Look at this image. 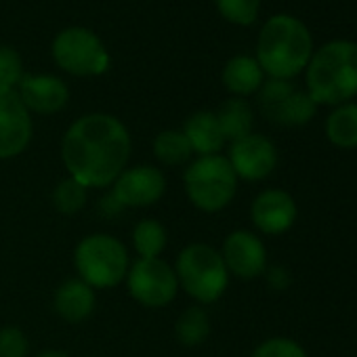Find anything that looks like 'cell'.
<instances>
[{
  "mask_svg": "<svg viewBox=\"0 0 357 357\" xmlns=\"http://www.w3.org/2000/svg\"><path fill=\"white\" fill-rule=\"evenodd\" d=\"M250 357H307V351L288 336H273L263 340Z\"/></svg>",
  "mask_w": 357,
  "mask_h": 357,
  "instance_id": "cell-27",
  "label": "cell"
},
{
  "mask_svg": "<svg viewBox=\"0 0 357 357\" xmlns=\"http://www.w3.org/2000/svg\"><path fill=\"white\" fill-rule=\"evenodd\" d=\"M296 86L292 84V80H278V78H269L267 82L261 84L259 89V107L261 112L267 116L275 105H280Z\"/></svg>",
  "mask_w": 357,
  "mask_h": 357,
  "instance_id": "cell-28",
  "label": "cell"
},
{
  "mask_svg": "<svg viewBox=\"0 0 357 357\" xmlns=\"http://www.w3.org/2000/svg\"><path fill=\"white\" fill-rule=\"evenodd\" d=\"M130 296L143 307H166L178 290L174 269L162 259H137L126 273Z\"/></svg>",
  "mask_w": 357,
  "mask_h": 357,
  "instance_id": "cell-8",
  "label": "cell"
},
{
  "mask_svg": "<svg viewBox=\"0 0 357 357\" xmlns=\"http://www.w3.org/2000/svg\"><path fill=\"white\" fill-rule=\"evenodd\" d=\"M32 118L15 91H0V160H11L30 145Z\"/></svg>",
  "mask_w": 357,
  "mask_h": 357,
  "instance_id": "cell-11",
  "label": "cell"
},
{
  "mask_svg": "<svg viewBox=\"0 0 357 357\" xmlns=\"http://www.w3.org/2000/svg\"><path fill=\"white\" fill-rule=\"evenodd\" d=\"M174 273L178 288H183L202 305L219 301L229 284V271L221 252L208 244H192L183 248L176 257Z\"/></svg>",
  "mask_w": 357,
  "mask_h": 357,
  "instance_id": "cell-5",
  "label": "cell"
},
{
  "mask_svg": "<svg viewBox=\"0 0 357 357\" xmlns=\"http://www.w3.org/2000/svg\"><path fill=\"white\" fill-rule=\"evenodd\" d=\"M36 357H70V353H66L61 349H47V351L38 353Z\"/></svg>",
  "mask_w": 357,
  "mask_h": 357,
  "instance_id": "cell-31",
  "label": "cell"
},
{
  "mask_svg": "<svg viewBox=\"0 0 357 357\" xmlns=\"http://www.w3.org/2000/svg\"><path fill=\"white\" fill-rule=\"evenodd\" d=\"M24 78L22 57L9 47H0V91H15Z\"/></svg>",
  "mask_w": 357,
  "mask_h": 357,
  "instance_id": "cell-26",
  "label": "cell"
},
{
  "mask_svg": "<svg viewBox=\"0 0 357 357\" xmlns=\"http://www.w3.org/2000/svg\"><path fill=\"white\" fill-rule=\"evenodd\" d=\"M183 183L190 202L204 213L227 208L238 194V176L229 160L221 153L194 160L183 174Z\"/></svg>",
  "mask_w": 357,
  "mask_h": 357,
  "instance_id": "cell-4",
  "label": "cell"
},
{
  "mask_svg": "<svg viewBox=\"0 0 357 357\" xmlns=\"http://www.w3.org/2000/svg\"><path fill=\"white\" fill-rule=\"evenodd\" d=\"M313 55V36L309 28L292 15L271 17L257 45V61L269 78L292 80L305 72Z\"/></svg>",
  "mask_w": 357,
  "mask_h": 357,
  "instance_id": "cell-3",
  "label": "cell"
},
{
  "mask_svg": "<svg viewBox=\"0 0 357 357\" xmlns=\"http://www.w3.org/2000/svg\"><path fill=\"white\" fill-rule=\"evenodd\" d=\"M63 164L84 188H107L126 168L130 158V135L109 114L78 118L61 141Z\"/></svg>",
  "mask_w": 357,
  "mask_h": 357,
  "instance_id": "cell-1",
  "label": "cell"
},
{
  "mask_svg": "<svg viewBox=\"0 0 357 357\" xmlns=\"http://www.w3.org/2000/svg\"><path fill=\"white\" fill-rule=\"evenodd\" d=\"M86 190L80 181H76L74 176H68L63 181H59V185L53 192V204L59 213L63 215H76L78 211L84 208L86 204Z\"/></svg>",
  "mask_w": 357,
  "mask_h": 357,
  "instance_id": "cell-24",
  "label": "cell"
},
{
  "mask_svg": "<svg viewBox=\"0 0 357 357\" xmlns=\"http://www.w3.org/2000/svg\"><path fill=\"white\" fill-rule=\"evenodd\" d=\"M296 200L284 190L261 192L250 206V219L255 227L265 236H282L296 223Z\"/></svg>",
  "mask_w": 357,
  "mask_h": 357,
  "instance_id": "cell-13",
  "label": "cell"
},
{
  "mask_svg": "<svg viewBox=\"0 0 357 357\" xmlns=\"http://www.w3.org/2000/svg\"><path fill=\"white\" fill-rule=\"evenodd\" d=\"M30 342L24 330L7 326L0 330V357H28Z\"/></svg>",
  "mask_w": 357,
  "mask_h": 357,
  "instance_id": "cell-29",
  "label": "cell"
},
{
  "mask_svg": "<svg viewBox=\"0 0 357 357\" xmlns=\"http://www.w3.org/2000/svg\"><path fill=\"white\" fill-rule=\"evenodd\" d=\"M166 229L155 219H143L132 229V244L139 252V259H160L162 250L166 248Z\"/></svg>",
  "mask_w": 357,
  "mask_h": 357,
  "instance_id": "cell-23",
  "label": "cell"
},
{
  "mask_svg": "<svg viewBox=\"0 0 357 357\" xmlns=\"http://www.w3.org/2000/svg\"><path fill=\"white\" fill-rule=\"evenodd\" d=\"M221 15L238 26H250L259 17L261 0H217Z\"/></svg>",
  "mask_w": 357,
  "mask_h": 357,
  "instance_id": "cell-25",
  "label": "cell"
},
{
  "mask_svg": "<svg viewBox=\"0 0 357 357\" xmlns=\"http://www.w3.org/2000/svg\"><path fill=\"white\" fill-rule=\"evenodd\" d=\"M263 82H265V74H263L259 61L248 55H238V57L229 59L223 70V84L236 97H246V95L259 93Z\"/></svg>",
  "mask_w": 357,
  "mask_h": 357,
  "instance_id": "cell-17",
  "label": "cell"
},
{
  "mask_svg": "<svg viewBox=\"0 0 357 357\" xmlns=\"http://www.w3.org/2000/svg\"><path fill=\"white\" fill-rule=\"evenodd\" d=\"M317 112V105L307 95V91L294 89L280 105H275L267 118L282 126H305Z\"/></svg>",
  "mask_w": 357,
  "mask_h": 357,
  "instance_id": "cell-20",
  "label": "cell"
},
{
  "mask_svg": "<svg viewBox=\"0 0 357 357\" xmlns=\"http://www.w3.org/2000/svg\"><path fill=\"white\" fill-rule=\"evenodd\" d=\"M265 273H267V282L273 290H286L292 284V275L286 267H271Z\"/></svg>",
  "mask_w": 357,
  "mask_h": 357,
  "instance_id": "cell-30",
  "label": "cell"
},
{
  "mask_svg": "<svg viewBox=\"0 0 357 357\" xmlns=\"http://www.w3.org/2000/svg\"><path fill=\"white\" fill-rule=\"evenodd\" d=\"M234 172L244 181H263L278 166V147L263 135L250 132L229 147L227 155Z\"/></svg>",
  "mask_w": 357,
  "mask_h": 357,
  "instance_id": "cell-10",
  "label": "cell"
},
{
  "mask_svg": "<svg viewBox=\"0 0 357 357\" xmlns=\"http://www.w3.org/2000/svg\"><path fill=\"white\" fill-rule=\"evenodd\" d=\"M183 132L192 145V151L198 155H215L225 145V137L215 112H196L188 118Z\"/></svg>",
  "mask_w": 357,
  "mask_h": 357,
  "instance_id": "cell-16",
  "label": "cell"
},
{
  "mask_svg": "<svg viewBox=\"0 0 357 357\" xmlns=\"http://www.w3.org/2000/svg\"><path fill=\"white\" fill-rule=\"evenodd\" d=\"M74 265L91 288H114L128 273V252L120 240L107 234H93L78 242Z\"/></svg>",
  "mask_w": 357,
  "mask_h": 357,
  "instance_id": "cell-6",
  "label": "cell"
},
{
  "mask_svg": "<svg viewBox=\"0 0 357 357\" xmlns=\"http://www.w3.org/2000/svg\"><path fill=\"white\" fill-rule=\"evenodd\" d=\"M153 153L162 164L178 166L192 158V145L183 130H162L153 139Z\"/></svg>",
  "mask_w": 357,
  "mask_h": 357,
  "instance_id": "cell-22",
  "label": "cell"
},
{
  "mask_svg": "<svg viewBox=\"0 0 357 357\" xmlns=\"http://www.w3.org/2000/svg\"><path fill=\"white\" fill-rule=\"evenodd\" d=\"M17 95L24 101L26 109L36 114H55L63 109L70 99L66 82L49 74L24 76Z\"/></svg>",
  "mask_w": 357,
  "mask_h": 357,
  "instance_id": "cell-14",
  "label": "cell"
},
{
  "mask_svg": "<svg viewBox=\"0 0 357 357\" xmlns=\"http://www.w3.org/2000/svg\"><path fill=\"white\" fill-rule=\"evenodd\" d=\"M53 57L74 76H99L107 70L109 57L103 43L89 30L70 28L53 43Z\"/></svg>",
  "mask_w": 357,
  "mask_h": 357,
  "instance_id": "cell-7",
  "label": "cell"
},
{
  "mask_svg": "<svg viewBox=\"0 0 357 357\" xmlns=\"http://www.w3.org/2000/svg\"><path fill=\"white\" fill-rule=\"evenodd\" d=\"M221 132L225 137V141H238L244 139L252 132L255 126V112L250 107V103L242 97H231L227 101H223L219 105V109L215 112Z\"/></svg>",
  "mask_w": 357,
  "mask_h": 357,
  "instance_id": "cell-18",
  "label": "cell"
},
{
  "mask_svg": "<svg viewBox=\"0 0 357 357\" xmlns=\"http://www.w3.org/2000/svg\"><path fill=\"white\" fill-rule=\"evenodd\" d=\"M307 95L315 105H342L357 97V43L330 40L305 68Z\"/></svg>",
  "mask_w": 357,
  "mask_h": 357,
  "instance_id": "cell-2",
  "label": "cell"
},
{
  "mask_svg": "<svg viewBox=\"0 0 357 357\" xmlns=\"http://www.w3.org/2000/svg\"><path fill=\"white\" fill-rule=\"evenodd\" d=\"M221 257L227 271L240 280H255L267 271V248L259 236L246 229H238L225 238Z\"/></svg>",
  "mask_w": 357,
  "mask_h": 357,
  "instance_id": "cell-12",
  "label": "cell"
},
{
  "mask_svg": "<svg viewBox=\"0 0 357 357\" xmlns=\"http://www.w3.org/2000/svg\"><path fill=\"white\" fill-rule=\"evenodd\" d=\"M326 139L338 149H355L357 147V103L349 101L332 107L324 122Z\"/></svg>",
  "mask_w": 357,
  "mask_h": 357,
  "instance_id": "cell-19",
  "label": "cell"
},
{
  "mask_svg": "<svg viewBox=\"0 0 357 357\" xmlns=\"http://www.w3.org/2000/svg\"><path fill=\"white\" fill-rule=\"evenodd\" d=\"M174 334H176L178 342L185 344V347L202 344L211 334V317H208V313L200 305H194V307L185 309L176 319Z\"/></svg>",
  "mask_w": 357,
  "mask_h": 357,
  "instance_id": "cell-21",
  "label": "cell"
},
{
  "mask_svg": "<svg viewBox=\"0 0 357 357\" xmlns=\"http://www.w3.org/2000/svg\"><path fill=\"white\" fill-rule=\"evenodd\" d=\"M95 303H97L95 290L80 278L66 280L55 290V298H53V307L57 315L70 324H78L91 317V313L95 311Z\"/></svg>",
  "mask_w": 357,
  "mask_h": 357,
  "instance_id": "cell-15",
  "label": "cell"
},
{
  "mask_svg": "<svg viewBox=\"0 0 357 357\" xmlns=\"http://www.w3.org/2000/svg\"><path fill=\"white\" fill-rule=\"evenodd\" d=\"M112 198L124 208H147L155 204L166 192V176L162 170L141 164L124 168L120 176L112 183Z\"/></svg>",
  "mask_w": 357,
  "mask_h": 357,
  "instance_id": "cell-9",
  "label": "cell"
}]
</instances>
